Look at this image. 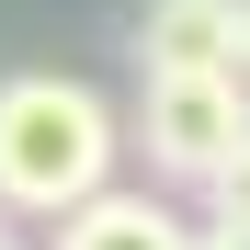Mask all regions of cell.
Instances as JSON below:
<instances>
[{"label":"cell","instance_id":"ba28073f","mask_svg":"<svg viewBox=\"0 0 250 250\" xmlns=\"http://www.w3.org/2000/svg\"><path fill=\"white\" fill-rule=\"evenodd\" d=\"M239 34H250V0H239Z\"/></svg>","mask_w":250,"mask_h":250},{"label":"cell","instance_id":"52a82bcc","mask_svg":"<svg viewBox=\"0 0 250 250\" xmlns=\"http://www.w3.org/2000/svg\"><path fill=\"white\" fill-rule=\"evenodd\" d=\"M0 250H23V239H12V228H0Z\"/></svg>","mask_w":250,"mask_h":250},{"label":"cell","instance_id":"277c9868","mask_svg":"<svg viewBox=\"0 0 250 250\" xmlns=\"http://www.w3.org/2000/svg\"><path fill=\"white\" fill-rule=\"evenodd\" d=\"M239 46V0H148L137 12V68H216Z\"/></svg>","mask_w":250,"mask_h":250},{"label":"cell","instance_id":"7a4b0ae2","mask_svg":"<svg viewBox=\"0 0 250 250\" xmlns=\"http://www.w3.org/2000/svg\"><path fill=\"white\" fill-rule=\"evenodd\" d=\"M137 137H148V171L159 182H216V159L250 137V103L228 91L216 68H148V103H137Z\"/></svg>","mask_w":250,"mask_h":250},{"label":"cell","instance_id":"5b68a950","mask_svg":"<svg viewBox=\"0 0 250 250\" xmlns=\"http://www.w3.org/2000/svg\"><path fill=\"white\" fill-rule=\"evenodd\" d=\"M205 205H216V228H228V239H250V137H239V148L216 159V182H205Z\"/></svg>","mask_w":250,"mask_h":250},{"label":"cell","instance_id":"6da1fadb","mask_svg":"<svg viewBox=\"0 0 250 250\" xmlns=\"http://www.w3.org/2000/svg\"><path fill=\"white\" fill-rule=\"evenodd\" d=\"M125 159V125L91 80L23 68L0 80V216H68L80 193H103Z\"/></svg>","mask_w":250,"mask_h":250},{"label":"cell","instance_id":"8992f818","mask_svg":"<svg viewBox=\"0 0 250 250\" xmlns=\"http://www.w3.org/2000/svg\"><path fill=\"white\" fill-rule=\"evenodd\" d=\"M193 250H250V239H228V228H193Z\"/></svg>","mask_w":250,"mask_h":250},{"label":"cell","instance_id":"3957f363","mask_svg":"<svg viewBox=\"0 0 250 250\" xmlns=\"http://www.w3.org/2000/svg\"><path fill=\"white\" fill-rule=\"evenodd\" d=\"M57 239L46 250H193V228L171 216L159 193H125V182H103V193H80L68 216H46Z\"/></svg>","mask_w":250,"mask_h":250}]
</instances>
